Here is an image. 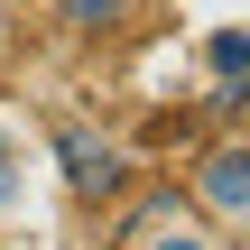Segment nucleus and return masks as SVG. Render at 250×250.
<instances>
[{"mask_svg": "<svg viewBox=\"0 0 250 250\" xmlns=\"http://www.w3.org/2000/svg\"><path fill=\"white\" fill-rule=\"evenodd\" d=\"M186 204L223 232V241H250V139H213L186 176Z\"/></svg>", "mask_w": 250, "mask_h": 250, "instance_id": "1", "label": "nucleus"}, {"mask_svg": "<svg viewBox=\"0 0 250 250\" xmlns=\"http://www.w3.org/2000/svg\"><path fill=\"white\" fill-rule=\"evenodd\" d=\"M46 139H56V167H65V195H74V204H111V195L130 186V158H121L111 130H93V121H56Z\"/></svg>", "mask_w": 250, "mask_h": 250, "instance_id": "2", "label": "nucleus"}, {"mask_svg": "<svg viewBox=\"0 0 250 250\" xmlns=\"http://www.w3.org/2000/svg\"><path fill=\"white\" fill-rule=\"evenodd\" d=\"M130 250H232V241H223L195 204H167V213H148V223L130 232Z\"/></svg>", "mask_w": 250, "mask_h": 250, "instance_id": "3", "label": "nucleus"}, {"mask_svg": "<svg viewBox=\"0 0 250 250\" xmlns=\"http://www.w3.org/2000/svg\"><path fill=\"white\" fill-rule=\"evenodd\" d=\"M204 83H223V93L250 83V28H213L204 37Z\"/></svg>", "mask_w": 250, "mask_h": 250, "instance_id": "4", "label": "nucleus"}, {"mask_svg": "<svg viewBox=\"0 0 250 250\" xmlns=\"http://www.w3.org/2000/svg\"><path fill=\"white\" fill-rule=\"evenodd\" d=\"M19 195H28V148H19V130H0V223L19 213Z\"/></svg>", "mask_w": 250, "mask_h": 250, "instance_id": "5", "label": "nucleus"}, {"mask_svg": "<svg viewBox=\"0 0 250 250\" xmlns=\"http://www.w3.org/2000/svg\"><path fill=\"white\" fill-rule=\"evenodd\" d=\"M56 9H65V28H121L139 0H56Z\"/></svg>", "mask_w": 250, "mask_h": 250, "instance_id": "6", "label": "nucleus"}, {"mask_svg": "<svg viewBox=\"0 0 250 250\" xmlns=\"http://www.w3.org/2000/svg\"><path fill=\"white\" fill-rule=\"evenodd\" d=\"M0 9H9V19H37V9H56V0H0Z\"/></svg>", "mask_w": 250, "mask_h": 250, "instance_id": "7", "label": "nucleus"}]
</instances>
